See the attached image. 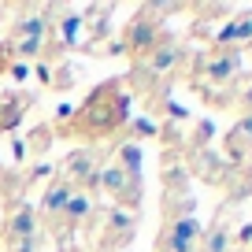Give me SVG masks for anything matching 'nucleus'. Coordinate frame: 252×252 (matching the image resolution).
Masks as SVG:
<instances>
[{"label": "nucleus", "mask_w": 252, "mask_h": 252, "mask_svg": "<svg viewBox=\"0 0 252 252\" xmlns=\"http://www.w3.org/2000/svg\"><path fill=\"white\" fill-rule=\"evenodd\" d=\"M245 141H252V119H245V123L237 126L234 134H230V152H234V156H237V152L245 149Z\"/></svg>", "instance_id": "nucleus-16"}, {"label": "nucleus", "mask_w": 252, "mask_h": 252, "mask_svg": "<svg viewBox=\"0 0 252 252\" xmlns=\"http://www.w3.org/2000/svg\"><path fill=\"white\" fill-rule=\"evenodd\" d=\"M60 23H63V45H74V33L82 30V15H74V11H71V15L60 19Z\"/></svg>", "instance_id": "nucleus-17"}, {"label": "nucleus", "mask_w": 252, "mask_h": 252, "mask_svg": "<svg viewBox=\"0 0 252 252\" xmlns=\"http://www.w3.org/2000/svg\"><path fill=\"white\" fill-rule=\"evenodd\" d=\"M234 71H237V52H234V48H219V52L208 60V78H212V82L234 78Z\"/></svg>", "instance_id": "nucleus-10"}, {"label": "nucleus", "mask_w": 252, "mask_h": 252, "mask_svg": "<svg viewBox=\"0 0 252 252\" xmlns=\"http://www.w3.org/2000/svg\"><path fill=\"white\" fill-rule=\"evenodd\" d=\"M123 111H126V96L119 93V86H100L89 96V104L82 108V130L104 134V130H111L123 119Z\"/></svg>", "instance_id": "nucleus-1"}, {"label": "nucleus", "mask_w": 252, "mask_h": 252, "mask_svg": "<svg viewBox=\"0 0 252 252\" xmlns=\"http://www.w3.org/2000/svg\"><path fill=\"white\" fill-rule=\"evenodd\" d=\"M41 45H45V41H15V52L19 56H37Z\"/></svg>", "instance_id": "nucleus-18"}, {"label": "nucleus", "mask_w": 252, "mask_h": 252, "mask_svg": "<svg viewBox=\"0 0 252 252\" xmlns=\"http://www.w3.org/2000/svg\"><path fill=\"white\" fill-rule=\"evenodd\" d=\"M63 182L71 186V182H78V189H86L89 182H93V152L82 149V152H71L67 156V163H63Z\"/></svg>", "instance_id": "nucleus-7"}, {"label": "nucleus", "mask_w": 252, "mask_h": 252, "mask_svg": "<svg viewBox=\"0 0 252 252\" xmlns=\"http://www.w3.org/2000/svg\"><path fill=\"white\" fill-rule=\"evenodd\" d=\"M178 60H182V48L174 45V41H159V45L149 52V71L152 74H167V71L178 67Z\"/></svg>", "instance_id": "nucleus-8"}, {"label": "nucleus", "mask_w": 252, "mask_h": 252, "mask_svg": "<svg viewBox=\"0 0 252 252\" xmlns=\"http://www.w3.org/2000/svg\"><path fill=\"white\" fill-rule=\"evenodd\" d=\"M197 245H200L197 215H174L159 237V252H197Z\"/></svg>", "instance_id": "nucleus-2"}, {"label": "nucleus", "mask_w": 252, "mask_h": 252, "mask_svg": "<svg viewBox=\"0 0 252 252\" xmlns=\"http://www.w3.org/2000/svg\"><path fill=\"white\" fill-rule=\"evenodd\" d=\"M241 100H245V108H252V86L245 89V96H241Z\"/></svg>", "instance_id": "nucleus-20"}, {"label": "nucleus", "mask_w": 252, "mask_h": 252, "mask_svg": "<svg viewBox=\"0 0 252 252\" xmlns=\"http://www.w3.org/2000/svg\"><path fill=\"white\" fill-rule=\"evenodd\" d=\"M74 189L67 186L63 178H56L52 186L45 189V197H41V215H45L48 222H63V212H67V200H71Z\"/></svg>", "instance_id": "nucleus-5"}, {"label": "nucleus", "mask_w": 252, "mask_h": 252, "mask_svg": "<svg viewBox=\"0 0 252 252\" xmlns=\"http://www.w3.org/2000/svg\"><path fill=\"white\" fill-rule=\"evenodd\" d=\"M115 163L123 167V171L130 174V178H137V182H141V149H137L134 141L119 149V159H115Z\"/></svg>", "instance_id": "nucleus-14"}, {"label": "nucleus", "mask_w": 252, "mask_h": 252, "mask_svg": "<svg viewBox=\"0 0 252 252\" xmlns=\"http://www.w3.org/2000/svg\"><path fill=\"white\" fill-rule=\"evenodd\" d=\"M215 41H219V45H226V48L252 41V15H241V19H234V23H226L219 33H215Z\"/></svg>", "instance_id": "nucleus-9"}, {"label": "nucleus", "mask_w": 252, "mask_h": 252, "mask_svg": "<svg viewBox=\"0 0 252 252\" xmlns=\"http://www.w3.org/2000/svg\"><path fill=\"white\" fill-rule=\"evenodd\" d=\"M45 30H48L45 15H23V19H15V26H11L15 41H45Z\"/></svg>", "instance_id": "nucleus-11"}, {"label": "nucleus", "mask_w": 252, "mask_h": 252, "mask_svg": "<svg viewBox=\"0 0 252 252\" xmlns=\"http://www.w3.org/2000/svg\"><path fill=\"white\" fill-rule=\"evenodd\" d=\"M111 226H115V241H119V245L134 237V219H130V215H123V212H111Z\"/></svg>", "instance_id": "nucleus-15"}, {"label": "nucleus", "mask_w": 252, "mask_h": 252, "mask_svg": "<svg viewBox=\"0 0 252 252\" xmlns=\"http://www.w3.org/2000/svg\"><path fill=\"white\" fill-rule=\"evenodd\" d=\"M156 45H159V26H156V19H149V15H137L134 23L126 26V48H130V52H137V56H149Z\"/></svg>", "instance_id": "nucleus-4"}, {"label": "nucleus", "mask_w": 252, "mask_h": 252, "mask_svg": "<svg viewBox=\"0 0 252 252\" xmlns=\"http://www.w3.org/2000/svg\"><path fill=\"white\" fill-rule=\"evenodd\" d=\"M11 74H15L19 82H23V78H26V63H15V67H11Z\"/></svg>", "instance_id": "nucleus-19"}, {"label": "nucleus", "mask_w": 252, "mask_h": 252, "mask_svg": "<svg viewBox=\"0 0 252 252\" xmlns=\"http://www.w3.org/2000/svg\"><path fill=\"white\" fill-rule=\"evenodd\" d=\"M100 186H104V193H108V197L126 200V204H134V200H137L134 193H141V182H137V178H130V174H126L123 167L115 163V159H111V163L100 171Z\"/></svg>", "instance_id": "nucleus-3"}, {"label": "nucleus", "mask_w": 252, "mask_h": 252, "mask_svg": "<svg viewBox=\"0 0 252 252\" xmlns=\"http://www.w3.org/2000/svg\"><path fill=\"white\" fill-rule=\"evenodd\" d=\"M89 212H93V200H89V193H86V189H74L71 200H67V212H63V226H74V222H82Z\"/></svg>", "instance_id": "nucleus-12"}, {"label": "nucleus", "mask_w": 252, "mask_h": 252, "mask_svg": "<svg viewBox=\"0 0 252 252\" xmlns=\"http://www.w3.org/2000/svg\"><path fill=\"white\" fill-rule=\"evenodd\" d=\"M200 252H230V226L226 222H215V226L208 230Z\"/></svg>", "instance_id": "nucleus-13"}, {"label": "nucleus", "mask_w": 252, "mask_h": 252, "mask_svg": "<svg viewBox=\"0 0 252 252\" xmlns=\"http://www.w3.org/2000/svg\"><path fill=\"white\" fill-rule=\"evenodd\" d=\"M8 241H11V252H30L33 249V212L30 208H19V212L11 215Z\"/></svg>", "instance_id": "nucleus-6"}]
</instances>
